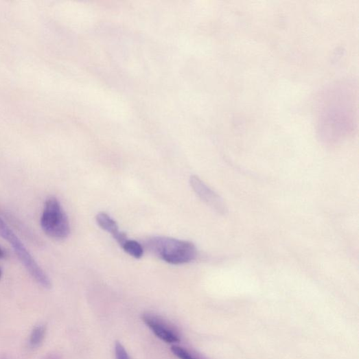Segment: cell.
<instances>
[{
	"instance_id": "7c38bea8",
	"label": "cell",
	"mask_w": 359,
	"mask_h": 359,
	"mask_svg": "<svg viewBox=\"0 0 359 359\" xmlns=\"http://www.w3.org/2000/svg\"><path fill=\"white\" fill-rule=\"evenodd\" d=\"M0 276H1V270H0Z\"/></svg>"
},
{
	"instance_id": "8fae6325",
	"label": "cell",
	"mask_w": 359,
	"mask_h": 359,
	"mask_svg": "<svg viewBox=\"0 0 359 359\" xmlns=\"http://www.w3.org/2000/svg\"><path fill=\"white\" fill-rule=\"evenodd\" d=\"M5 256V253H4V251L0 248V258H2Z\"/></svg>"
},
{
	"instance_id": "277c9868",
	"label": "cell",
	"mask_w": 359,
	"mask_h": 359,
	"mask_svg": "<svg viewBox=\"0 0 359 359\" xmlns=\"http://www.w3.org/2000/svg\"><path fill=\"white\" fill-rule=\"evenodd\" d=\"M190 185L200 198L213 209L220 213H224L227 211L225 204L220 196L198 176H192L191 177Z\"/></svg>"
},
{
	"instance_id": "52a82bcc",
	"label": "cell",
	"mask_w": 359,
	"mask_h": 359,
	"mask_svg": "<svg viewBox=\"0 0 359 359\" xmlns=\"http://www.w3.org/2000/svg\"><path fill=\"white\" fill-rule=\"evenodd\" d=\"M121 247L126 253L137 259L142 257L144 253L142 245L135 240L128 239Z\"/></svg>"
},
{
	"instance_id": "30bf717a",
	"label": "cell",
	"mask_w": 359,
	"mask_h": 359,
	"mask_svg": "<svg viewBox=\"0 0 359 359\" xmlns=\"http://www.w3.org/2000/svg\"><path fill=\"white\" fill-rule=\"evenodd\" d=\"M115 355L117 359H130L124 347L119 342L115 343Z\"/></svg>"
},
{
	"instance_id": "9c48e42d",
	"label": "cell",
	"mask_w": 359,
	"mask_h": 359,
	"mask_svg": "<svg viewBox=\"0 0 359 359\" xmlns=\"http://www.w3.org/2000/svg\"><path fill=\"white\" fill-rule=\"evenodd\" d=\"M172 351L174 355L181 359H195L187 351L182 347L173 346L172 347Z\"/></svg>"
},
{
	"instance_id": "7a4b0ae2",
	"label": "cell",
	"mask_w": 359,
	"mask_h": 359,
	"mask_svg": "<svg viewBox=\"0 0 359 359\" xmlns=\"http://www.w3.org/2000/svg\"><path fill=\"white\" fill-rule=\"evenodd\" d=\"M0 237L13 248L21 263L30 276L42 287L50 288L51 283L48 276L1 217H0Z\"/></svg>"
},
{
	"instance_id": "5b68a950",
	"label": "cell",
	"mask_w": 359,
	"mask_h": 359,
	"mask_svg": "<svg viewBox=\"0 0 359 359\" xmlns=\"http://www.w3.org/2000/svg\"><path fill=\"white\" fill-rule=\"evenodd\" d=\"M142 319L161 340L167 343H176L181 341L179 336L158 316L151 314H143Z\"/></svg>"
},
{
	"instance_id": "ba28073f",
	"label": "cell",
	"mask_w": 359,
	"mask_h": 359,
	"mask_svg": "<svg viewBox=\"0 0 359 359\" xmlns=\"http://www.w3.org/2000/svg\"><path fill=\"white\" fill-rule=\"evenodd\" d=\"M46 334L44 325H38L32 330L30 337V344L32 347H37L43 343Z\"/></svg>"
},
{
	"instance_id": "3957f363",
	"label": "cell",
	"mask_w": 359,
	"mask_h": 359,
	"mask_svg": "<svg viewBox=\"0 0 359 359\" xmlns=\"http://www.w3.org/2000/svg\"><path fill=\"white\" fill-rule=\"evenodd\" d=\"M41 226L45 233L52 239L61 240L69 236L71 226L69 218L56 198H49L46 201Z\"/></svg>"
},
{
	"instance_id": "8992f818",
	"label": "cell",
	"mask_w": 359,
	"mask_h": 359,
	"mask_svg": "<svg viewBox=\"0 0 359 359\" xmlns=\"http://www.w3.org/2000/svg\"><path fill=\"white\" fill-rule=\"evenodd\" d=\"M95 220L97 224H99L104 231L111 234L113 238L120 232L117 222L107 213L104 212L97 213Z\"/></svg>"
},
{
	"instance_id": "6da1fadb",
	"label": "cell",
	"mask_w": 359,
	"mask_h": 359,
	"mask_svg": "<svg viewBox=\"0 0 359 359\" xmlns=\"http://www.w3.org/2000/svg\"><path fill=\"white\" fill-rule=\"evenodd\" d=\"M146 246L152 253L172 265L188 264L198 256L194 244L174 238L154 237L149 239Z\"/></svg>"
}]
</instances>
